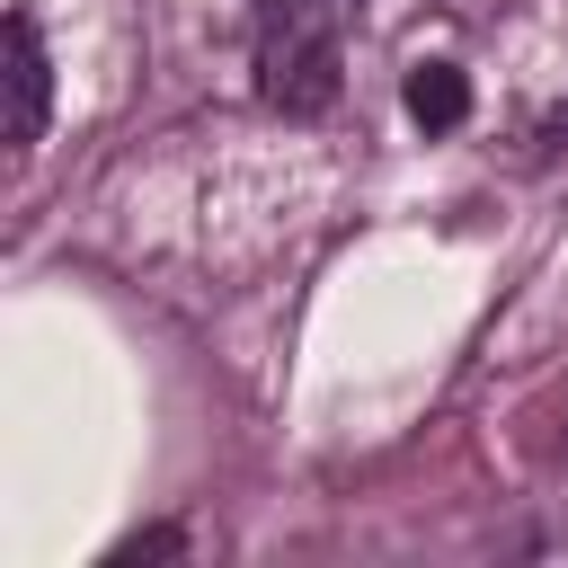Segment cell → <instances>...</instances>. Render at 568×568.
<instances>
[{"label":"cell","instance_id":"obj_1","mask_svg":"<svg viewBox=\"0 0 568 568\" xmlns=\"http://www.w3.org/2000/svg\"><path fill=\"white\" fill-rule=\"evenodd\" d=\"M346 18H355V0H266L257 98H266L275 115H328V106H337Z\"/></svg>","mask_w":568,"mask_h":568},{"label":"cell","instance_id":"obj_2","mask_svg":"<svg viewBox=\"0 0 568 568\" xmlns=\"http://www.w3.org/2000/svg\"><path fill=\"white\" fill-rule=\"evenodd\" d=\"M0 71H9V151H36L44 115H53V62H44V36L27 9H9V27H0Z\"/></svg>","mask_w":568,"mask_h":568},{"label":"cell","instance_id":"obj_3","mask_svg":"<svg viewBox=\"0 0 568 568\" xmlns=\"http://www.w3.org/2000/svg\"><path fill=\"white\" fill-rule=\"evenodd\" d=\"M399 98H408V124H426V133H453V124L470 115V80H462L453 62H417V71L399 80Z\"/></svg>","mask_w":568,"mask_h":568},{"label":"cell","instance_id":"obj_4","mask_svg":"<svg viewBox=\"0 0 568 568\" xmlns=\"http://www.w3.org/2000/svg\"><path fill=\"white\" fill-rule=\"evenodd\" d=\"M186 550V532L178 524H151V532H133V541H115L106 550V568H133V559H178Z\"/></svg>","mask_w":568,"mask_h":568}]
</instances>
